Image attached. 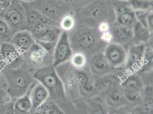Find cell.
<instances>
[{
    "label": "cell",
    "instance_id": "cell-31",
    "mask_svg": "<svg viewBox=\"0 0 153 114\" xmlns=\"http://www.w3.org/2000/svg\"><path fill=\"white\" fill-rule=\"evenodd\" d=\"M11 5L9 0H0V12L8 8Z\"/></svg>",
    "mask_w": 153,
    "mask_h": 114
},
{
    "label": "cell",
    "instance_id": "cell-21",
    "mask_svg": "<svg viewBox=\"0 0 153 114\" xmlns=\"http://www.w3.org/2000/svg\"><path fill=\"white\" fill-rule=\"evenodd\" d=\"M122 86L125 89L138 91V90L141 87L142 83L137 76H131L128 77L122 82Z\"/></svg>",
    "mask_w": 153,
    "mask_h": 114
},
{
    "label": "cell",
    "instance_id": "cell-28",
    "mask_svg": "<svg viewBox=\"0 0 153 114\" xmlns=\"http://www.w3.org/2000/svg\"><path fill=\"white\" fill-rule=\"evenodd\" d=\"M99 5H98L97 6L95 5L94 7H91L89 11L90 16L91 18L98 19L102 15V13H103V9Z\"/></svg>",
    "mask_w": 153,
    "mask_h": 114
},
{
    "label": "cell",
    "instance_id": "cell-3",
    "mask_svg": "<svg viewBox=\"0 0 153 114\" xmlns=\"http://www.w3.org/2000/svg\"><path fill=\"white\" fill-rule=\"evenodd\" d=\"M23 61L22 54L10 42H3L0 47V70H13Z\"/></svg>",
    "mask_w": 153,
    "mask_h": 114
},
{
    "label": "cell",
    "instance_id": "cell-4",
    "mask_svg": "<svg viewBox=\"0 0 153 114\" xmlns=\"http://www.w3.org/2000/svg\"><path fill=\"white\" fill-rule=\"evenodd\" d=\"M72 54L69 36L66 32H62L58 37L54 51V67L63 64L70 59Z\"/></svg>",
    "mask_w": 153,
    "mask_h": 114
},
{
    "label": "cell",
    "instance_id": "cell-22",
    "mask_svg": "<svg viewBox=\"0 0 153 114\" xmlns=\"http://www.w3.org/2000/svg\"><path fill=\"white\" fill-rule=\"evenodd\" d=\"M57 34L59 33L55 29H49L45 34L38 39V42L42 44H53L58 38Z\"/></svg>",
    "mask_w": 153,
    "mask_h": 114
},
{
    "label": "cell",
    "instance_id": "cell-9",
    "mask_svg": "<svg viewBox=\"0 0 153 114\" xmlns=\"http://www.w3.org/2000/svg\"><path fill=\"white\" fill-rule=\"evenodd\" d=\"M30 78L28 76L24 75L22 73L17 74L16 76H14L12 80V87L15 90L17 94L25 93L26 90L29 86Z\"/></svg>",
    "mask_w": 153,
    "mask_h": 114
},
{
    "label": "cell",
    "instance_id": "cell-6",
    "mask_svg": "<svg viewBox=\"0 0 153 114\" xmlns=\"http://www.w3.org/2000/svg\"><path fill=\"white\" fill-rule=\"evenodd\" d=\"M127 53L118 44H111L106 48L104 56L111 66L118 67L125 63Z\"/></svg>",
    "mask_w": 153,
    "mask_h": 114
},
{
    "label": "cell",
    "instance_id": "cell-11",
    "mask_svg": "<svg viewBox=\"0 0 153 114\" xmlns=\"http://www.w3.org/2000/svg\"><path fill=\"white\" fill-rule=\"evenodd\" d=\"M32 108V101L29 94L22 95L16 101L14 109L19 113H26L30 111Z\"/></svg>",
    "mask_w": 153,
    "mask_h": 114
},
{
    "label": "cell",
    "instance_id": "cell-19",
    "mask_svg": "<svg viewBox=\"0 0 153 114\" xmlns=\"http://www.w3.org/2000/svg\"><path fill=\"white\" fill-rule=\"evenodd\" d=\"M114 35L120 41H126L133 37V30L129 27L120 25L114 30Z\"/></svg>",
    "mask_w": 153,
    "mask_h": 114
},
{
    "label": "cell",
    "instance_id": "cell-8",
    "mask_svg": "<svg viewBox=\"0 0 153 114\" xmlns=\"http://www.w3.org/2000/svg\"><path fill=\"white\" fill-rule=\"evenodd\" d=\"M32 101V110L36 111L41 105L48 100L49 93L48 90L41 83L35 85L29 92Z\"/></svg>",
    "mask_w": 153,
    "mask_h": 114
},
{
    "label": "cell",
    "instance_id": "cell-35",
    "mask_svg": "<svg viewBox=\"0 0 153 114\" xmlns=\"http://www.w3.org/2000/svg\"><path fill=\"white\" fill-rule=\"evenodd\" d=\"M126 1H128V0H126Z\"/></svg>",
    "mask_w": 153,
    "mask_h": 114
},
{
    "label": "cell",
    "instance_id": "cell-12",
    "mask_svg": "<svg viewBox=\"0 0 153 114\" xmlns=\"http://www.w3.org/2000/svg\"><path fill=\"white\" fill-rule=\"evenodd\" d=\"M14 33L10 26L0 15V42H10Z\"/></svg>",
    "mask_w": 153,
    "mask_h": 114
},
{
    "label": "cell",
    "instance_id": "cell-5",
    "mask_svg": "<svg viewBox=\"0 0 153 114\" xmlns=\"http://www.w3.org/2000/svg\"><path fill=\"white\" fill-rule=\"evenodd\" d=\"M10 43L22 55L28 52L35 44V39L32 33L26 29L14 33Z\"/></svg>",
    "mask_w": 153,
    "mask_h": 114
},
{
    "label": "cell",
    "instance_id": "cell-10",
    "mask_svg": "<svg viewBox=\"0 0 153 114\" xmlns=\"http://www.w3.org/2000/svg\"><path fill=\"white\" fill-rule=\"evenodd\" d=\"M133 37L137 41L145 43L150 38L149 29L140 21H136L133 26Z\"/></svg>",
    "mask_w": 153,
    "mask_h": 114
},
{
    "label": "cell",
    "instance_id": "cell-13",
    "mask_svg": "<svg viewBox=\"0 0 153 114\" xmlns=\"http://www.w3.org/2000/svg\"><path fill=\"white\" fill-rule=\"evenodd\" d=\"M95 41L94 36L90 32H81L76 37V42L82 49H86L91 47L95 43Z\"/></svg>",
    "mask_w": 153,
    "mask_h": 114
},
{
    "label": "cell",
    "instance_id": "cell-27",
    "mask_svg": "<svg viewBox=\"0 0 153 114\" xmlns=\"http://www.w3.org/2000/svg\"><path fill=\"white\" fill-rule=\"evenodd\" d=\"M74 26V20L70 16H65L61 22V26L64 30H70Z\"/></svg>",
    "mask_w": 153,
    "mask_h": 114
},
{
    "label": "cell",
    "instance_id": "cell-20",
    "mask_svg": "<svg viewBox=\"0 0 153 114\" xmlns=\"http://www.w3.org/2000/svg\"><path fill=\"white\" fill-rule=\"evenodd\" d=\"M28 26L41 22H48L45 16L37 10H29L26 12Z\"/></svg>",
    "mask_w": 153,
    "mask_h": 114
},
{
    "label": "cell",
    "instance_id": "cell-16",
    "mask_svg": "<svg viewBox=\"0 0 153 114\" xmlns=\"http://www.w3.org/2000/svg\"><path fill=\"white\" fill-rule=\"evenodd\" d=\"M117 16L119 25L126 27H130L133 26L137 21L136 14L134 10L122 13Z\"/></svg>",
    "mask_w": 153,
    "mask_h": 114
},
{
    "label": "cell",
    "instance_id": "cell-23",
    "mask_svg": "<svg viewBox=\"0 0 153 114\" xmlns=\"http://www.w3.org/2000/svg\"><path fill=\"white\" fill-rule=\"evenodd\" d=\"M113 7L117 16L133 10L130 7V4L126 0H117L115 1Z\"/></svg>",
    "mask_w": 153,
    "mask_h": 114
},
{
    "label": "cell",
    "instance_id": "cell-17",
    "mask_svg": "<svg viewBox=\"0 0 153 114\" xmlns=\"http://www.w3.org/2000/svg\"><path fill=\"white\" fill-rule=\"evenodd\" d=\"M91 66L94 70L98 72L108 70L110 66H111L103 55H99L94 58L91 61Z\"/></svg>",
    "mask_w": 153,
    "mask_h": 114
},
{
    "label": "cell",
    "instance_id": "cell-15",
    "mask_svg": "<svg viewBox=\"0 0 153 114\" xmlns=\"http://www.w3.org/2000/svg\"><path fill=\"white\" fill-rule=\"evenodd\" d=\"M34 39H39L51 27L47 22H41L28 26Z\"/></svg>",
    "mask_w": 153,
    "mask_h": 114
},
{
    "label": "cell",
    "instance_id": "cell-29",
    "mask_svg": "<svg viewBox=\"0 0 153 114\" xmlns=\"http://www.w3.org/2000/svg\"><path fill=\"white\" fill-rule=\"evenodd\" d=\"M110 98L111 101H118L121 99L122 96L121 93L117 91H113L110 94Z\"/></svg>",
    "mask_w": 153,
    "mask_h": 114
},
{
    "label": "cell",
    "instance_id": "cell-34",
    "mask_svg": "<svg viewBox=\"0 0 153 114\" xmlns=\"http://www.w3.org/2000/svg\"><path fill=\"white\" fill-rule=\"evenodd\" d=\"M1 44H2V42H0V47H1Z\"/></svg>",
    "mask_w": 153,
    "mask_h": 114
},
{
    "label": "cell",
    "instance_id": "cell-1",
    "mask_svg": "<svg viewBox=\"0 0 153 114\" xmlns=\"http://www.w3.org/2000/svg\"><path fill=\"white\" fill-rule=\"evenodd\" d=\"M34 76L47 89L53 99L59 101L64 98L62 83L53 67H45L37 70Z\"/></svg>",
    "mask_w": 153,
    "mask_h": 114
},
{
    "label": "cell",
    "instance_id": "cell-32",
    "mask_svg": "<svg viewBox=\"0 0 153 114\" xmlns=\"http://www.w3.org/2000/svg\"><path fill=\"white\" fill-rule=\"evenodd\" d=\"M19 1H20L21 2H31L34 0H19Z\"/></svg>",
    "mask_w": 153,
    "mask_h": 114
},
{
    "label": "cell",
    "instance_id": "cell-26",
    "mask_svg": "<svg viewBox=\"0 0 153 114\" xmlns=\"http://www.w3.org/2000/svg\"><path fill=\"white\" fill-rule=\"evenodd\" d=\"M71 63L77 67H83L86 63V58L83 54L78 53L71 57Z\"/></svg>",
    "mask_w": 153,
    "mask_h": 114
},
{
    "label": "cell",
    "instance_id": "cell-2",
    "mask_svg": "<svg viewBox=\"0 0 153 114\" xmlns=\"http://www.w3.org/2000/svg\"><path fill=\"white\" fill-rule=\"evenodd\" d=\"M19 1L0 12L1 16L7 21L14 33L26 30L28 26L26 12Z\"/></svg>",
    "mask_w": 153,
    "mask_h": 114
},
{
    "label": "cell",
    "instance_id": "cell-24",
    "mask_svg": "<svg viewBox=\"0 0 153 114\" xmlns=\"http://www.w3.org/2000/svg\"><path fill=\"white\" fill-rule=\"evenodd\" d=\"M124 96L128 101L133 103L140 101L141 99L140 93L138 91L130 89H125L123 91Z\"/></svg>",
    "mask_w": 153,
    "mask_h": 114
},
{
    "label": "cell",
    "instance_id": "cell-18",
    "mask_svg": "<svg viewBox=\"0 0 153 114\" xmlns=\"http://www.w3.org/2000/svg\"><path fill=\"white\" fill-rule=\"evenodd\" d=\"M40 114H64L53 101H46L36 110Z\"/></svg>",
    "mask_w": 153,
    "mask_h": 114
},
{
    "label": "cell",
    "instance_id": "cell-33",
    "mask_svg": "<svg viewBox=\"0 0 153 114\" xmlns=\"http://www.w3.org/2000/svg\"><path fill=\"white\" fill-rule=\"evenodd\" d=\"M9 1H10V2H11V4H14V3H15V2H17V1H19V0H9Z\"/></svg>",
    "mask_w": 153,
    "mask_h": 114
},
{
    "label": "cell",
    "instance_id": "cell-7",
    "mask_svg": "<svg viewBox=\"0 0 153 114\" xmlns=\"http://www.w3.org/2000/svg\"><path fill=\"white\" fill-rule=\"evenodd\" d=\"M145 53L144 43L131 46L128 51L125 62L128 69L133 70L137 69L143 61Z\"/></svg>",
    "mask_w": 153,
    "mask_h": 114
},
{
    "label": "cell",
    "instance_id": "cell-25",
    "mask_svg": "<svg viewBox=\"0 0 153 114\" xmlns=\"http://www.w3.org/2000/svg\"><path fill=\"white\" fill-rule=\"evenodd\" d=\"M76 81L78 84L85 89H91V86L88 84L89 79L88 76L83 72L78 71L76 74Z\"/></svg>",
    "mask_w": 153,
    "mask_h": 114
},
{
    "label": "cell",
    "instance_id": "cell-14",
    "mask_svg": "<svg viewBox=\"0 0 153 114\" xmlns=\"http://www.w3.org/2000/svg\"><path fill=\"white\" fill-rule=\"evenodd\" d=\"M134 12H147L153 7V0H128Z\"/></svg>",
    "mask_w": 153,
    "mask_h": 114
},
{
    "label": "cell",
    "instance_id": "cell-30",
    "mask_svg": "<svg viewBox=\"0 0 153 114\" xmlns=\"http://www.w3.org/2000/svg\"><path fill=\"white\" fill-rule=\"evenodd\" d=\"M146 26L150 30H153V15L152 12L148 13L146 14Z\"/></svg>",
    "mask_w": 153,
    "mask_h": 114
}]
</instances>
